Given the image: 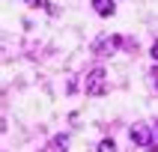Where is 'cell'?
<instances>
[{
    "instance_id": "cell-4",
    "label": "cell",
    "mask_w": 158,
    "mask_h": 152,
    "mask_svg": "<svg viewBox=\"0 0 158 152\" xmlns=\"http://www.w3.org/2000/svg\"><path fill=\"white\" fill-rule=\"evenodd\" d=\"M66 146H69V137L66 134H57L51 140V152H66Z\"/></svg>"
},
{
    "instance_id": "cell-6",
    "label": "cell",
    "mask_w": 158,
    "mask_h": 152,
    "mask_svg": "<svg viewBox=\"0 0 158 152\" xmlns=\"http://www.w3.org/2000/svg\"><path fill=\"white\" fill-rule=\"evenodd\" d=\"M24 3H30V6H45V9H51V6H48V0H24ZM51 12H54V9H51Z\"/></svg>"
},
{
    "instance_id": "cell-7",
    "label": "cell",
    "mask_w": 158,
    "mask_h": 152,
    "mask_svg": "<svg viewBox=\"0 0 158 152\" xmlns=\"http://www.w3.org/2000/svg\"><path fill=\"white\" fill-rule=\"evenodd\" d=\"M149 78H152V84H155V89H158V66H155V69L149 72Z\"/></svg>"
},
{
    "instance_id": "cell-3",
    "label": "cell",
    "mask_w": 158,
    "mask_h": 152,
    "mask_svg": "<svg viewBox=\"0 0 158 152\" xmlns=\"http://www.w3.org/2000/svg\"><path fill=\"white\" fill-rule=\"evenodd\" d=\"M98 15H114V0H93Z\"/></svg>"
},
{
    "instance_id": "cell-2",
    "label": "cell",
    "mask_w": 158,
    "mask_h": 152,
    "mask_svg": "<svg viewBox=\"0 0 158 152\" xmlns=\"http://www.w3.org/2000/svg\"><path fill=\"white\" fill-rule=\"evenodd\" d=\"M119 45H123V39H119V36H102V39L93 45V54L107 57V54H114V48H119Z\"/></svg>"
},
{
    "instance_id": "cell-5",
    "label": "cell",
    "mask_w": 158,
    "mask_h": 152,
    "mask_svg": "<svg viewBox=\"0 0 158 152\" xmlns=\"http://www.w3.org/2000/svg\"><path fill=\"white\" fill-rule=\"evenodd\" d=\"M98 152H116V143L114 140H102L98 143Z\"/></svg>"
},
{
    "instance_id": "cell-1",
    "label": "cell",
    "mask_w": 158,
    "mask_h": 152,
    "mask_svg": "<svg viewBox=\"0 0 158 152\" xmlns=\"http://www.w3.org/2000/svg\"><path fill=\"white\" fill-rule=\"evenodd\" d=\"M84 92H87V96H105V92H107V75H105V69L87 72V78H84Z\"/></svg>"
},
{
    "instance_id": "cell-8",
    "label": "cell",
    "mask_w": 158,
    "mask_h": 152,
    "mask_svg": "<svg viewBox=\"0 0 158 152\" xmlns=\"http://www.w3.org/2000/svg\"><path fill=\"white\" fill-rule=\"evenodd\" d=\"M152 60L158 63V39H155V42H152Z\"/></svg>"
}]
</instances>
